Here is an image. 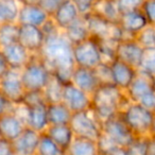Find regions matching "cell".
I'll return each mask as SVG.
<instances>
[{"label":"cell","mask_w":155,"mask_h":155,"mask_svg":"<svg viewBox=\"0 0 155 155\" xmlns=\"http://www.w3.org/2000/svg\"><path fill=\"white\" fill-rule=\"evenodd\" d=\"M39 56L44 60L55 77L64 83L70 82L75 68L73 60V45L63 31L46 37L45 45Z\"/></svg>","instance_id":"obj_1"},{"label":"cell","mask_w":155,"mask_h":155,"mask_svg":"<svg viewBox=\"0 0 155 155\" xmlns=\"http://www.w3.org/2000/svg\"><path fill=\"white\" fill-rule=\"evenodd\" d=\"M124 91L114 84H101L91 95V110L102 123L120 114L130 103Z\"/></svg>","instance_id":"obj_2"},{"label":"cell","mask_w":155,"mask_h":155,"mask_svg":"<svg viewBox=\"0 0 155 155\" xmlns=\"http://www.w3.org/2000/svg\"><path fill=\"white\" fill-rule=\"evenodd\" d=\"M120 116L135 136H151L154 112L137 102H130L120 113Z\"/></svg>","instance_id":"obj_3"},{"label":"cell","mask_w":155,"mask_h":155,"mask_svg":"<svg viewBox=\"0 0 155 155\" xmlns=\"http://www.w3.org/2000/svg\"><path fill=\"white\" fill-rule=\"evenodd\" d=\"M20 72L27 91H43L53 75L39 54H33L31 60Z\"/></svg>","instance_id":"obj_4"},{"label":"cell","mask_w":155,"mask_h":155,"mask_svg":"<svg viewBox=\"0 0 155 155\" xmlns=\"http://www.w3.org/2000/svg\"><path fill=\"white\" fill-rule=\"evenodd\" d=\"M84 17L86 19L91 36L97 38L98 41L110 39V41H121L123 39H130L118 22L110 21L94 13L85 15Z\"/></svg>","instance_id":"obj_5"},{"label":"cell","mask_w":155,"mask_h":155,"mask_svg":"<svg viewBox=\"0 0 155 155\" xmlns=\"http://www.w3.org/2000/svg\"><path fill=\"white\" fill-rule=\"evenodd\" d=\"M69 125L75 136L98 140L102 134V122L91 108L73 113Z\"/></svg>","instance_id":"obj_6"},{"label":"cell","mask_w":155,"mask_h":155,"mask_svg":"<svg viewBox=\"0 0 155 155\" xmlns=\"http://www.w3.org/2000/svg\"><path fill=\"white\" fill-rule=\"evenodd\" d=\"M73 60L78 67L95 69L103 63L99 41L91 36L81 43L73 45Z\"/></svg>","instance_id":"obj_7"},{"label":"cell","mask_w":155,"mask_h":155,"mask_svg":"<svg viewBox=\"0 0 155 155\" xmlns=\"http://www.w3.org/2000/svg\"><path fill=\"white\" fill-rule=\"evenodd\" d=\"M102 132L119 147L125 148L136 137L127 125L120 114L112 117L102 123Z\"/></svg>","instance_id":"obj_8"},{"label":"cell","mask_w":155,"mask_h":155,"mask_svg":"<svg viewBox=\"0 0 155 155\" xmlns=\"http://www.w3.org/2000/svg\"><path fill=\"white\" fill-rule=\"evenodd\" d=\"M0 91L15 105L21 104L26 96V88L21 80L19 69L10 68L9 71L0 79Z\"/></svg>","instance_id":"obj_9"},{"label":"cell","mask_w":155,"mask_h":155,"mask_svg":"<svg viewBox=\"0 0 155 155\" xmlns=\"http://www.w3.org/2000/svg\"><path fill=\"white\" fill-rule=\"evenodd\" d=\"M17 41L32 54H39L45 45L46 36L41 27L19 25Z\"/></svg>","instance_id":"obj_10"},{"label":"cell","mask_w":155,"mask_h":155,"mask_svg":"<svg viewBox=\"0 0 155 155\" xmlns=\"http://www.w3.org/2000/svg\"><path fill=\"white\" fill-rule=\"evenodd\" d=\"M62 102L72 113L83 112L91 107V95L68 82L64 85Z\"/></svg>","instance_id":"obj_11"},{"label":"cell","mask_w":155,"mask_h":155,"mask_svg":"<svg viewBox=\"0 0 155 155\" xmlns=\"http://www.w3.org/2000/svg\"><path fill=\"white\" fill-rule=\"evenodd\" d=\"M143 52L144 49L135 38L123 39L117 45L116 58L138 69L141 64Z\"/></svg>","instance_id":"obj_12"},{"label":"cell","mask_w":155,"mask_h":155,"mask_svg":"<svg viewBox=\"0 0 155 155\" xmlns=\"http://www.w3.org/2000/svg\"><path fill=\"white\" fill-rule=\"evenodd\" d=\"M110 66L113 84L125 91L137 75L138 69L117 58L110 63Z\"/></svg>","instance_id":"obj_13"},{"label":"cell","mask_w":155,"mask_h":155,"mask_svg":"<svg viewBox=\"0 0 155 155\" xmlns=\"http://www.w3.org/2000/svg\"><path fill=\"white\" fill-rule=\"evenodd\" d=\"M118 24L129 38H135L138 33L141 32L148 26H150L141 9L127 12V13H122Z\"/></svg>","instance_id":"obj_14"},{"label":"cell","mask_w":155,"mask_h":155,"mask_svg":"<svg viewBox=\"0 0 155 155\" xmlns=\"http://www.w3.org/2000/svg\"><path fill=\"white\" fill-rule=\"evenodd\" d=\"M27 127L24 119L14 110L0 117V137L13 142Z\"/></svg>","instance_id":"obj_15"},{"label":"cell","mask_w":155,"mask_h":155,"mask_svg":"<svg viewBox=\"0 0 155 155\" xmlns=\"http://www.w3.org/2000/svg\"><path fill=\"white\" fill-rule=\"evenodd\" d=\"M41 133L27 127L25 131L14 140V153L18 155H35L37 154Z\"/></svg>","instance_id":"obj_16"},{"label":"cell","mask_w":155,"mask_h":155,"mask_svg":"<svg viewBox=\"0 0 155 155\" xmlns=\"http://www.w3.org/2000/svg\"><path fill=\"white\" fill-rule=\"evenodd\" d=\"M51 16L37 3L20 5L17 22L19 25L43 27Z\"/></svg>","instance_id":"obj_17"},{"label":"cell","mask_w":155,"mask_h":155,"mask_svg":"<svg viewBox=\"0 0 155 155\" xmlns=\"http://www.w3.org/2000/svg\"><path fill=\"white\" fill-rule=\"evenodd\" d=\"M153 91H155L152 85V78L138 70L137 75L131 83L129 88L125 91V94L130 101L140 103L144 98H147Z\"/></svg>","instance_id":"obj_18"},{"label":"cell","mask_w":155,"mask_h":155,"mask_svg":"<svg viewBox=\"0 0 155 155\" xmlns=\"http://www.w3.org/2000/svg\"><path fill=\"white\" fill-rule=\"evenodd\" d=\"M70 82L89 95H93L94 91L100 86L95 69L84 68V67L75 66L71 74Z\"/></svg>","instance_id":"obj_19"},{"label":"cell","mask_w":155,"mask_h":155,"mask_svg":"<svg viewBox=\"0 0 155 155\" xmlns=\"http://www.w3.org/2000/svg\"><path fill=\"white\" fill-rule=\"evenodd\" d=\"M5 54V58L9 64L10 68L19 69L21 70L29 63L33 54L29 52L24 46L20 45L18 41L13 43L1 49Z\"/></svg>","instance_id":"obj_20"},{"label":"cell","mask_w":155,"mask_h":155,"mask_svg":"<svg viewBox=\"0 0 155 155\" xmlns=\"http://www.w3.org/2000/svg\"><path fill=\"white\" fill-rule=\"evenodd\" d=\"M80 16L82 15L80 14L74 3L71 0H66L55 10V12L51 15V18L55 22L56 26L60 28V30L64 31Z\"/></svg>","instance_id":"obj_21"},{"label":"cell","mask_w":155,"mask_h":155,"mask_svg":"<svg viewBox=\"0 0 155 155\" xmlns=\"http://www.w3.org/2000/svg\"><path fill=\"white\" fill-rule=\"evenodd\" d=\"M27 110H28L26 119L27 127L39 133H45L49 127L47 103L44 102L33 106H27Z\"/></svg>","instance_id":"obj_22"},{"label":"cell","mask_w":155,"mask_h":155,"mask_svg":"<svg viewBox=\"0 0 155 155\" xmlns=\"http://www.w3.org/2000/svg\"><path fill=\"white\" fill-rule=\"evenodd\" d=\"M45 133L65 152L75 136L69 124L49 125Z\"/></svg>","instance_id":"obj_23"},{"label":"cell","mask_w":155,"mask_h":155,"mask_svg":"<svg viewBox=\"0 0 155 155\" xmlns=\"http://www.w3.org/2000/svg\"><path fill=\"white\" fill-rule=\"evenodd\" d=\"M66 155H100L97 140L74 136L66 150Z\"/></svg>","instance_id":"obj_24"},{"label":"cell","mask_w":155,"mask_h":155,"mask_svg":"<svg viewBox=\"0 0 155 155\" xmlns=\"http://www.w3.org/2000/svg\"><path fill=\"white\" fill-rule=\"evenodd\" d=\"M49 125L69 124L73 113L63 102L47 103Z\"/></svg>","instance_id":"obj_25"},{"label":"cell","mask_w":155,"mask_h":155,"mask_svg":"<svg viewBox=\"0 0 155 155\" xmlns=\"http://www.w3.org/2000/svg\"><path fill=\"white\" fill-rule=\"evenodd\" d=\"M63 32L65 33L68 41L72 45L79 44L81 41H85L88 37H91V33L88 30L86 19L84 16H80L74 22L70 25L67 29H65Z\"/></svg>","instance_id":"obj_26"},{"label":"cell","mask_w":155,"mask_h":155,"mask_svg":"<svg viewBox=\"0 0 155 155\" xmlns=\"http://www.w3.org/2000/svg\"><path fill=\"white\" fill-rule=\"evenodd\" d=\"M91 13L113 22H118L121 16L116 0H96Z\"/></svg>","instance_id":"obj_27"},{"label":"cell","mask_w":155,"mask_h":155,"mask_svg":"<svg viewBox=\"0 0 155 155\" xmlns=\"http://www.w3.org/2000/svg\"><path fill=\"white\" fill-rule=\"evenodd\" d=\"M65 83L60 80L58 77L52 75L47 86L44 88L43 94L47 103H55V102H62L63 91H64Z\"/></svg>","instance_id":"obj_28"},{"label":"cell","mask_w":155,"mask_h":155,"mask_svg":"<svg viewBox=\"0 0 155 155\" xmlns=\"http://www.w3.org/2000/svg\"><path fill=\"white\" fill-rule=\"evenodd\" d=\"M20 3L16 0H0V24L17 22Z\"/></svg>","instance_id":"obj_29"},{"label":"cell","mask_w":155,"mask_h":155,"mask_svg":"<svg viewBox=\"0 0 155 155\" xmlns=\"http://www.w3.org/2000/svg\"><path fill=\"white\" fill-rule=\"evenodd\" d=\"M18 27V22L0 24V49L17 41Z\"/></svg>","instance_id":"obj_30"},{"label":"cell","mask_w":155,"mask_h":155,"mask_svg":"<svg viewBox=\"0 0 155 155\" xmlns=\"http://www.w3.org/2000/svg\"><path fill=\"white\" fill-rule=\"evenodd\" d=\"M38 155H66V152L62 148L58 146L46 133H41V140H39Z\"/></svg>","instance_id":"obj_31"},{"label":"cell","mask_w":155,"mask_h":155,"mask_svg":"<svg viewBox=\"0 0 155 155\" xmlns=\"http://www.w3.org/2000/svg\"><path fill=\"white\" fill-rule=\"evenodd\" d=\"M151 136H136L129 146L125 147L127 155H149Z\"/></svg>","instance_id":"obj_32"},{"label":"cell","mask_w":155,"mask_h":155,"mask_svg":"<svg viewBox=\"0 0 155 155\" xmlns=\"http://www.w3.org/2000/svg\"><path fill=\"white\" fill-rule=\"evenodd\" d=\"M138 70L140 72L150 75V77L155 75V47L144 49L141 64H140Z\"/></svg>","instance_id":"obj_33"},{"label":"cell","mask_w":155,"mask_h":155,"mask_svg":"<svg viewBox=\"0 0 155 155\" xmlns=\"http://www.w3.org/2000/svg\"><path fill=\"white\" fill-rule=\"evenodd\" d=\"M135 39L143 49L155 47V28L154 26H148L141 32L136 35Z\"/></svg>","instance_id":"obj_34"},{"label":"cell","mask_w":155,"mask_h":155,"mask_svg":"<svg viewBox=\"0 0 155 155\" xmlns=\"http://www.w3.org/2000/svg\"><path fill=\"white\" fill-rule=\"evenodd\" d=\"M95 72L101 84H113L112 81V72H110V66L107 63H101L99 66L95 68Z\"/></svg>","instance_id":"obj_35"},{"label":"cell","mask_w":155,"mask_h":155,"mask_svg":"<svg viewBox=\"0 0 155 155\" xmlns=\"http://www.w3.org/2000/svg\"><path fill=\"white\" fill-rule=\"evenodd\" d=\"M116 1L121 14L140 10L144 2V0H116Z\"/></svg>","instance_id":"obj_36"},{"label":"cell","mask_w":155,"mask_h":155,"mask_svg":"<svg viewBox=\"0 0 155 155\" xmlns=\"http://www.w3.org/2000/svg\"><path fill=\"white\" fill-rule=\"evenodd\" d=\"M46 102L43 91H27L21 104L26 106H33ZM47 103V102H46Z\"/></svg>","instance_id":"obj_37"},{"label":"cell","mask_w":155,"mask_h":155,"mask_svg":"<svg viewBox=\"0 0 155 155\" xmlns=\"http://www.w3.org/2000/svg\"><path fill=\"white\" fill-rule=\"evenodd\" d=\"M141 11L148 19L150 26H155V0H144Z\"/></svg>","instance_id":"obj_38"},{"label":"cell","mask_w":155,"mask_h":155,"mask_svg":"<svg viewBox=\"0 0 155 155\" xmlns=\"http://www.w3.org/2000/svg\"><path fill=\"white\" fill-rule=\"evenodd\" d=\"M78 8L79 12L82 16L88 15L93 12V8L96 0H71Z\"/></svg>","instance_id":"obj_39"},{"label":"cell","mask_w":155,"mask_h":155,"mask_svg":"<svg viewBox=\"0 0 155 155\" xmlns=\"http://www.w3.org/2000/svg\"><path fill=\"white\" fill-rule=\"evenodd\" d=\"M66 0H37V5H41L50 16Z\"/></svg>","instance_id":"obj_40"},{"label":"cell","mask_w":155,"mask_h":155,"mask_svg":"<svg viewBox=\"0 0 155 155\" xmlns=\"http://www.w3.org/2000/svg\"><path fill=\"white\" fill-rule=\"evenodd\" d=\"M15 107V104L12 103L7 97L2 94V91H0V117L2 115L10 113L14 110Z\"/></svg>","instance_id":"obj_41"},{"label":"cell","mask_w":155,"mask_h":155,"mask_svg":"<svg viewBox=\"0 0 155 155\" xmlns=\"http://www.w3.org/2000/svg\"><path fill=\"white\" fill-rule=\"evenodd\" d=\"M14 154V148L12 141L0 137V155Z\"/></svg>","instance_id":"obj_42"},{"label":"cell","mask_w":155,"mask_h":155,"mask_svg":"<svg viewBox=\"0 0 155 155\" xmlns=\"http://www.w3.org/2000/svg\"><path fill=\"white\" fill-rule=\"evenodd\" d=\"M9 69H10V66H9V64H8L7 60H5V54H3L2 50L0 49V79L9 71Z\"/></svg>","instance_id":"obj_43"},{"label":"cell","mask_w":155,"mask_h":155,"mask_svg":"<svg viewBox=\"0 0 155 155\" xmlns=\"http://www.w3.org/2000/svg\"><path fill=\"white\" fill-rule=\"evenodd\" d=\"M104 155H127V153L125 148L117 146V147H115V148H113L110 151H108V152Z\"/></svg>","instance_id":"obj_44"},{"label":"cell","mask_w":155,"mask_h":155,"mask_svg":"<svg viewBox=\"0 0 155 155\" xmlns=\"http://www.w3.org/2000/svg\"><path fill=\"white\" fill-rule=\"evenodd\" d=\"M149 155H155V139L151 136L150 148H149Z\"/></svg>","instance_id":"obj_45"},{"label":"cell","mask_w":155,"mask_h":155,"mask_svg":"<svg viewBox=\"0 0 155 155\" xmlns=\"http://www.w3.org/2000/svg\"><path fill=\"white\" fill-rule=\"evenodd\" d=\"M151 136L155 137V113H154V120H153V124H152V132H151Z\"/></svg>","instance_id":"obj_46"},{"label":"cell","mask_w":155,"mask_h":155,"mask_svg":"<svg viewBox=\"0 0 155 155\" xmlns=\"http://www.w3.org/2000/svg\"><path fill=\"white\" fill-rule=\"evenodd\" d=\"M152 78V85H153V88H154V91H155V75H153V77H151Z\"/></svg>","instance_id":"obj_47"},{"label":"cell","mask_w":155,"mask_h":155,"mask_svg":"<svg viewBox=\"0 0 155 155\" xmlns=\"http://www.w3.org/2000/svg\"><path fill=\"white\" fill-rule=\"evenodd\" d=\"M12 155H18V154H16V153H14V154H12Z\"/></svg>","instance_id":"obj_48"},{"label":"cell","mask_w":155,"mask_h":155,"mask_svg":"<svg viewBox=\"0 0 155 155\" xmlns=\"http://www.w3.org/2000/svg\"><path fill=\"white\" fill-rule=\"evenodd\" d=\"M16 1H19V0H16Z\"/></svg>","instance_id":"obj_49"},{"label":"cell","mask_w":155,"mask_h":155,"mask_svg":"<svg viewBox=\"0 0 155 155\" xmlns=\"http://www.w3.org/2000/svg\"><path fill=\"white\" fill-rule=\"evenodd\" d=\"M35 155H38V154H35Z\"/></svg>","instance_id":"obj_50"},{"label":"cell","mask_w":155,"mask_h":155,"mask_svg":"<svg viewBox=\"0 0 155 155\" xmlns=\"http://www.w3.org/2000/svg\"><path fill=\"white\" fill-rule=\"evenodd\" d=\"M153 138H154V139H155V137H153Z\"/></svg>","instance_id":"obj_51"},{"label":"cell","mask_w":155,"mask_h":155,"mask_svg":"<svg viewBox=\"0 0 155 155\" xmlns=\"http://www.w3.org/2000/svg\"><path fill=\"white\" fill-rule=\"evenodd\" d=\"M154 28H155V26H154Z\"/></svg>","instance_id":"obj_52"}]
</instances>
